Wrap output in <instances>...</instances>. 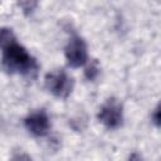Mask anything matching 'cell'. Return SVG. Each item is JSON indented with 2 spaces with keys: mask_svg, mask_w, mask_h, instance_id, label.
Returning a JSON list of instances; mask_svg holds the SVG:
<instances>
[{
  "mask_svg": "<svg viewBox=\"0 0 161 161\" xmlns=\"http://www.w3.org/2000/svg\"><path fill=\"white\" fill-rule=\"evenodd\" d=\"M11 161H31V158H30L26 153L20 152V153H15Z\"/></svg>",
  "mask_w": 161,
  "mask_h": 161,
  "instance_id": "9",
  "label": "cell"
},
{
  "mask_svg": "<svg viewBox=\"0 0 161 161\" xmlns=\"http://www.w3.org/2000/svg\"><path fill=\"white\" fill-rule=\"evenodd\" d=\"M65 58L68 60V64L73 68H78L86 64V62L88 60V52L86 42L80 36L73 35L69 39L65 47Z\"/></svg>",
  "mask_w": 161,
  "mask_h": 161,
  "instance_id": "4",
  "label": "cell"
},
{
  "mask_svg": "<svg viewBox=\"0 0 161 161\" xmlns=\"http://www.w3.org/2000/svg\"><path fill=\"white\" fill-rule=\"evenodd\" d=\"M0 44L3 49V69L8 73H21L26 77H35L38 72L36 60L26 52V49L18 44L13 31L8 28L1 29Z\"/></svg>",
  "mask_w": 161,
  "mask_h": 161,
  "instance_id": "1",
  "label": "cell"
},
{
  "mask_svg": "<svg viewBox=\"0 0 161 161\" xmlns=\"http://www.w3.org/2000/svg\"><path fill=\"white\" fill-rule=\"evenodd\" d=\"M153 123L156 126H158V127L161 126V102H160V104L157 106V108L153 112Z\"/></svg>",
  "mask_w": 161,
  "mask_h": 161,
  "instance_id": "8",
  "label": "cell"
},
{
  "mask_svg": "<svg viewBox=\"0 0 161 161\" xmlns=\"http://www.w3.org/2000/svg\"><path fill=\"white\" fill-rule=\"evenodd\" d=\"M24 125H25L26 130L35 137H43V136L48 135L49 128H50V122H49L48 114L43 109L30 113L25 118Z\"/></svg>",
  "mask_w": 161,
  "mask_h": 161,
  "instance_id": "5",
  "label": "cell"
},
{
  "mask_svg": "<svg viewBox=\"0 0 161 161\" xmlns=\"http://www.w3.org/2000/svg\"><path fill=\"white\" fill-rule=\"evenodd\" d=\"M19 5L23 8V10H24L25 14H29V13H31L33 9L36 6V3H35V1H20Z\"/></svg>",
  "mask_w": 161,
  "mask_h": 161,
  "instance_id": "7",
  "label": "cell"
},
{
  "mask_svg": "<svg viewBox=\"0 0 161 161\" xmlns=\"http://www.w3.org/2000/svg\"><path fill=\"white\" fill-rule=\"evenodd\" d=\"M45 88L59 98H67L73 89V79L64 70H53L44 78Z\"/></svg>",
  "mask_w": 161,
  "mask_h": 161,
  "instance_id": "2",
  "label": "cell"
},
{
  "mask_svg": "<svg viewBox=\"0 0 161 161\" xmlns=\"http://www.w3.org/2000/svg\"><path fill=\"white\" fill-rule=\"evenodd\" d=\"M84 75H86V78H87L88 80H91V82H93V80L97 79V77L99 75V65H98L97 60H93V62L86 68Z\"/></svg>",
  "mask_w": 161,
  "mask_h": 161,
  "instance_id": "6",
  "label": "cell"
},
{
  "mask_svg": "<svg viewBox=\"0 0 161 161\" xmlns=\"http://www.w3.org/2000/svg\"><path fill=\"white\" fill-rule=\"evenodd\" d=\"M98 119L109 130H116L121 127L123 122V109L122 104L116 98L107 99L98 112Z\"/></svg>",
  "mask_w": 161,
  "mask_h": 161,
  "instance_id": "3",
  "label": "cell"
},
{
  "mask_svg": "<svg viewBox=\"0 0 161 161\" xmlns=\"http://www.w3.org/2000/svg\"><path fill=\"white\" fill-rule=\"evenodd\" d=\"M128 161H142V158H141V156L138 155V153H132L131 156H130V160Z\"/></svg>",
  "mask_w": 161,
  "mask_h": 161,
  "instance_id": "10",
  "label": "cell"
}]
</instances>
